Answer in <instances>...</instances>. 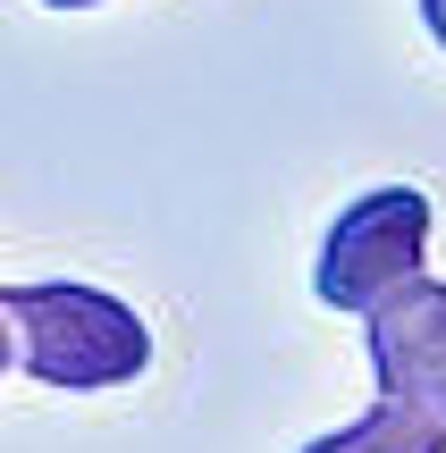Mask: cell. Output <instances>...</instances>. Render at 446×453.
Returning a JSON list of instances; mask_svg holds the SVG:
<instances>
[{
  "label": "cell",
  "mask_w": 446,
  "mask_h": 453,
  "mask_svg": "<svg viewBox=\"0 0 446 453\" xmlns=\"http://www.w3.org/2000/svg\"><path fill=\"white\" fill-rule=\"evenodd\" d=\"M430 252V194L421 185H371L363 202H346L337 226L320 235L312 294L329 311H371L379 294H396Z\"/></svg>",
  "instance_id": "obj_2"
},
{
  "label": "cell",
  "mask_w": 446,
  "mask_h": 453,
  "mask_svg": "<svg viewBox=\"0 0 446 453\" xmlns=\"http://www.w3.org/2000/svg\"><path fill=\"white\" fill-rule=\"evenodd\" d=\"M363 319H371V370H379V395L430 403L446 420V286L430 269H413L396 294H379Z\"/></svg>",
  "instance_id": "obj_3"
},
{
  "label": "cell",
  "mask_w": 446,
  "mask_h": 453,
  "mask_svg": "<svg viewBox=\"0 0 446 453\" xmlns=\"http://www.w3.org/2000/svg\"><path fill=\"white\" fill-rule=\"evenodd\" d=\"M0 370H9V319H0Z\"/></svg>",
  "instance_id": "obj_6"
},
{
  "label": "cell",
  "mask_w": 446,
  "mask_h": 453,
  "mask_svg": "<svg viewBox=\"0 0 446 453\" xmlns=\"http://www.w3.org/2000/svg\"><path fill=\"white\" fill-rule=\"evenodd\" d=\"M303 453H446V420L430 403H404V395H379L354 428L337 437H312Z\"/></svg>",
  "instance_id": "obj_4"
},
{
  "label": "cell",
  "mask_w": 446,
  "mask_h": 453,
  "mask_svg": "<svg viewBox=\"0 0 446 453\" xmlns=\"http://www.w3.org/2000/svg\"><path fill=\"white\" fill-rule=\"evenodd\" d=\"M0 319H9V361H26L43 387L101 395L152 370V327L135 303L101 286H0Z\"/></svg>",
  "instance_id": "obj_1"
},
{
  "label": "cell",
  "mask_w": 446,
  "mask_h": 453,
  "mask_svg": "<svg viewBox=\"0 0 446 453\" xmlns=\"http://www.w3.org/2000/svg\"><path fill=\"white\" fill-rule=\"evenodd\" d=\"M51 9H93V0H51Z\"/></svg>",
  "instance_id": "obj_7"
},
{
  "label": "cell",
  "mask_w": 446,
  "mask_h": 453,
  "mask_svg": "<svg viewBox=\"0 0 446 453\" xmlns=\"http://www.w3.org/2000/svg\"><path fill=\"white\" fill-rule=\"evenodd\" d=\"M421 26H430L438 42H446V0H421Z\"/></svg>",
  "instance_id": "obj_5"
}]
</instances>
